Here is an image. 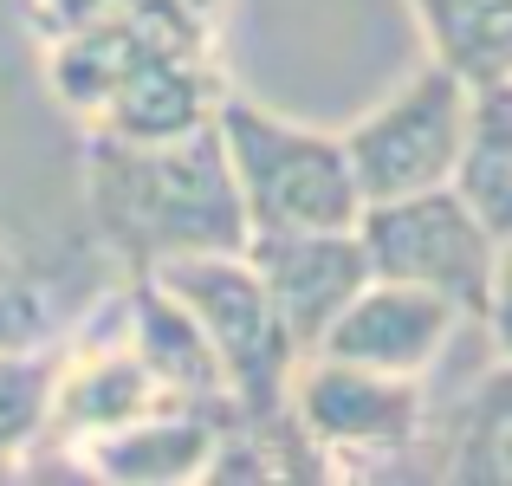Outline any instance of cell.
I'll return each instance as SVG.
<instances>
[{"label":"cell","instance_id":"obj_1","mask_svg":"<svg viewBox=\"0 0 512 486\" xmlns=\"http://www.w3.org/2000/svg\"><path fill=\"white\" fill-rule=\"evenodd\" d=\"M85 214L111 273H156L182 253H227L247 240L234 175L214 124L163 143H124L85 130Z\"/></svg>","mask_w":512,"mask_h":486},{"label":"cell","instance_id":"obj_2","mask_svg":"<svg viewBox=\"0 0 512 486\" xmlns=\"http://www.w3.org/2000/svg\"><path fill=\"white\" fill-rule=\"evenodd\" d=\"M227 175H234L247 234H312V227H357L363 195L350 175L338 130L299 124L273 104L227 85L214 104Z\"/></svg>","mask_w":512,"mask_h":486},{"label":"cell","instance_id":"obj_3","mask_svg":"<svg viewBox=\"0 0 512 486\" xmlns=\"http://www.w3.org/2000/svg\"><path fill=\"white\" fill-rule=\"evenodd\" d=\"M357 247L370 279H402V286L441 292L467 312V324H480L506 350V286H512L506 240L448 182L389 195V201H363Z\"/></svg>","mask_w":512,"mask_h":486},{"label":"cell","instance_id":"obj_4","mask_svg":"<svg viewBox=\"0 0 512 486\" xmlns=\"http://www.w3.org/2000/svg\"><path fill=\"white\" fill-rule=\"evenodd\" d=\"M150 279H163V292L195 318V331L208 337L234 409H279V402H286L299 350H292L286 324H279V312H273V299H266V286H260L247 253L240 247L182 253V260H163Z\"/></svg>","mask_w":512,"mask_h":486},{"label":"cell","instance_id":"obj_5","mask_svg":"<svg viewBox=\"0 0 512 486\" xmlns=\"http://www.w3.org/2000/svg\"><path fill=\"white\" fill-rule=\"evenodd\" d=\"M286 409L318 441V454L331 461V480L396 474L402 454L422 435L428 389H422V376L363 370V363H338V357H318L312 350V357L292 363Z\"/></svg>","mask_w":512,"mask_h":486},{"label":"cell","instance_id":"obj_6","mask_svg":"<svg viewBox=\"0 0 512 486\" xmlns=\"http://www.w3.org/2000/svg\"><path fill=\"white\" fill-rule=\"evenodd\" d=\"M467 104H474V85L435 59L415 65L409 78H396L357 124L338 130L357 195L389 201V195H415V188H441L454 175V156H461V137H467Z\"/></svg>","mask_w":512,"mask_h":486},{"label":"cell","instance_id":"obj_7","mask_svg":"<svg viewBox=\"0 0 512 486\" xmlns=\"http://www.w3.org/2000/svg\"><path fill=\"white\" fill-rule=\"evenodd\" d=\"M169 52H214V20L188 13L182 0H130L78 33L46 39L39 59H46V91L59 98V111L85 124L130 72H143L150 59H169Z\"/></svg>","mask_w":512,"mask_h":486},{"label":"cell","instance_id":"obj_8","mask_svg":"<svg viewBox=\"0 0 512 486\" xmlns=\"http://www.w3.org/2000/svg\"><path fill=\"white\" fill-rule=\"evenodd\" d=\"M467 331V312L441 292H422V286H402V279H363L357 292L344 299V312L318 331V357H338V363H363V370H389V376H422L461 344ZM305 350V357H312Z\"/></svg>","mask_w":512,"mask_h":486},{"label":"cell","instance_id":"obj_9","mask_svg":"<svg viewBox=\"0 0 512 486\" xmlns=\"http://www.w3.org/2000/svg\"><path fill=\"white\" fill-rule=\"evenodd\" d=\"M240 253L253 260L266 299L286 324L292 350H312L318 331L344 312V299L370 279L357 247V227H312V234H247Z\"/></svg>","mask_w":512,"mask_h":486},{"label":"cell","instance_id":"obj_10","mask_svg":"<svg viewBox=\"0 0 512 486\" xmlns=\"http://www.w3.org/2000/svg\"><path fill=\"white\" fill-rule=\"evenodd\" d=\"M396 474L467 480V486L512 480V370H506V357H487V370L474 383H461L448 402H428L422 435L402 454Z\"/></svg>","mask_w":512,"mask_h":486},{"label":"cell","instance_id":"obj_11","mask_svg":"<svg viewBox=\"0 0 512 486\" xmlns=\"http://www.w3.org/2000/svg\"><path fill=\"white\" fill-rule=\"evenodd\" d=\"M117 292H124L130 344H137V357H143V370H150L163 409H195V415L227 422V415H234V396H227V383H221V363H214L208 337L195 331V318L163 292V279L124 273Z\"/></svg>","mask_w":512,"mask_h":486},{"label":"cell","instance_id":"obj_12","mask_svg":"<svg viewBox=\"0 0 512 486\" xmlns=\"http://www.w3.org/2000/svg\"><path fill=\"white\" fill-rule=\"evenodd\" d=\"M214 415L195 409H150L137 422H117L104 435H85L72 448H59L52 461L65 474H85V480H111V486H188L201 480L214 448Z\"/></svg>","mask_w":512,"mask_h":486},{"label":"cell","instance_id":"obj_13","mask_svg":"<svg viewBox=\"0 0 512 486\" xmlns=\"http://www.w3.org/2000/svg\"><path fill=\"white\" fill-rule=\"evenodd\" d=\"M234 78L221 72L214 52H169L150 59L143 72H130L98 111L85 117V130L98 137H124V143H163V137H188V130L214 124V104Z\"/></svg>","mask_w":512,"mask_h":486},{"label":"cell","instance_id":"obj_14","mask_svg":"<svg viewBox=\"0 0 512 486\" xmlns=\"http://www.w3.org/2000/svg\"><path fill=\"white\" fill-rule=\"evenodd\" d=\"M201 480H331V461L318 454V441L292 422V409H234L214 428V448Z\"/></svg>","mask_w":512,"mask_h":486},{"label":"cell","instance_id":"obj_15","mask_svg":"<svg viewBox=\"0 0 512 486\" xmlns=\"http://www.w3.org/2000/svg\"><path fill=\"white\" fill-rule=\"evenodd\" d=\"M448 188L500 240H512V78L474 85V104H467V137H461V156H454Z\"/></svg>","mask_w":512,"mask_h":486},{"label":"cell","instance_id":"obj_16","mask_svg":"<svg viewBox=\"0 0 512 486\" xmlns=\"http://www.w3.org/2000/svg\"><path fill=\"white\" fill-rule=\"evenodd\" d=\"M422 46L467 85L512 78V0H409Z\"/></svg>","mask_w":512,"mask_h":486},{"label":"cell","instance_id":"obj_17","mask_svg":"<svg viewBox=\"0 0 512 486\" xmlns=\"http://www.w3.org/2000/svg\"><path fill=\"white\" fill-rule=\"evenodd\" d=\"M33 344H52V292L39 260L20 247V234L0 221V350Z\"/></svg>","mask_w":512,"mask_h":486},{"label":"cell","instance_id":"obj_18","mask_svg":"<svg viewBox=\"0 0 512 486\" xmlns=\"http://www.w3.org/2000/svg\"><path fill=\"white\" fill-rule=\"evenodd\" d=\"M117 7H130V0H20V20H26V33L46 46V39H65V33H78V26L117 13Z\"/></svg>","mask_w":512,"mask_h":486},{"label":"cell","instance_id":"obj_19","mask_svg":"<svg viewBox=\"0 0 512 486\" xmlns=\"http://www.w3.org/2000/svg\"><path fill=\"white\" fill-rule=\"evenodd\" d=\"M182 7H188V13H201V20H221L227 0H182Z\"/></svg>","mask_w":512,"mask_h":486}]
</instances>
